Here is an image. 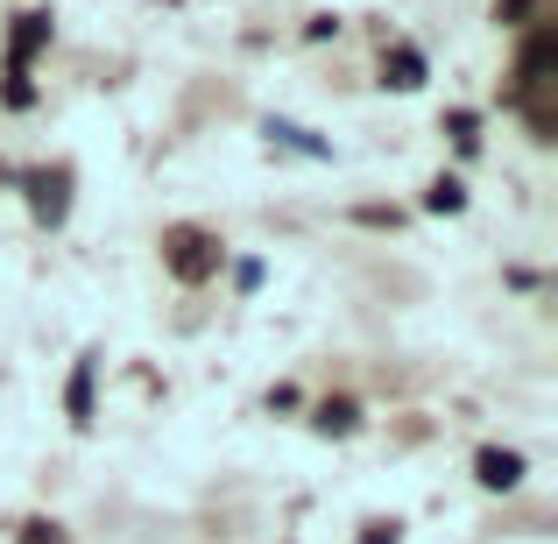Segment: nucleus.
I'll return each instance as SVG.
<instances>
[{
  "label": "nucleus",
  "mask_w": 558,
  "mask_h": 544,
  "mask_svg": "<svg viewBox=\"0 0 558 544\" xmlns=\"http://www.w3.org/2000/svg\"><path fill=\"white\" fill-rule=\"evenodd\" d=\"M551 57H558V36H551L545 22H531V36H523V50H517V71H509V78H517V85H509V107L537 128V142H551V107H545Z\"/></svg>",
  "instance_id": "nucleus-1"
},
{
  "label": "nucleus",
  "mask_w": 558,
  "mask_h": 544,
  "mask_svg": "<svg viewBox=\"0 0 558 544\" xmlns=\"http://www.w3.org/2000/svg\"><path fill=\"white\" fill-rule=\"evenodd\" d=\"M43 43H50V14L28 8L14 14V36H8V71H0V107H36V85H28V64L43 57Z\"/></svg>",
  "instance_id": "nucleus-2"
},
{
  "label": "nucleus",
  "mask_w": 558,
  "mask_h": 544,
  "mask_svg": "<svg viewBox=\"0 0 558 544\" xmlns=\"http://www.w3.org/2000/svg\"><path fill=\"white\" fill-rule=\"evenodd\" d=\"M163 262H170L178 283H205V276H219L227 247H219V233H205V227H170L163 233Z\"/></svg>",
  "instance_id": "nucleus-3"
},
{
  "label": "nucleus",
  "mask_w": 558,
  "mask_h": 544,
  "mask_svg": "<svg viewBox=\"0 0 558 544\" xmlns=\"http://www.w3.org/2000/svg\"><path fill=\"white\" fill-rule=\"evenodd\" d=\"M22 184H28V213H36L43 227H64V213H71V164L22 170Z\"/></svg>",
  "instance_id": "nucleus-4"
},
{
  "label": "nucleus",
  "mask_w": 558,
  "mask_h": 544,
  "mask_svg": "<svg viewBox=\"0 0 558 544\" xmlns=\"http://www.w3.org/2000/svg\"><path fill=\"white\" fill-rule=\"evenodd\" d=\"M523 474H531V467H523V452H517V446H481V452H474V481H481L488 495L523 488Z\"/></svg>",
  "instance_id": "nucleus-5"
},
{
  "label": "nucleus",
  "mask_w": 558,
  "mask_h": 544,
  "mask_svg": "<svg viewBox=\"0 0 558 544\" xmlns=\"http://www.w3.org/2000/svg\"><path fill=\"white\" fill-rule=\"evenodd\" d=\"M93 382H99V354H78V367H71V382H64L71 424H93Z\"/></svg>",
  "instance_id": "nucleus-6"
},
{
  "label": "nucleus",
  "mask_w": 558,
  "mask_h": 544,
  "mask_svg": "<svg viewBox=\"0 0 558 544\" xmlns=\"http://www.w3.org/2000/svg\"><path fill=\"white\" fill-rule=\"evenodd\" d=\"M381 85H396V93H417V85H424V57L410 50V43H396V50L381 57Z\"/></svg>",
  "instance_id": "nucleus-7"
},
{
  "label": "nucleus",
  "mask_w": 558,
  "mask_h": 544,
  "mask_svg": "<svg viewBox=\"0 0 558 544\" xmlns=\"http://www.w3.org/2000/svg\"><path fill=\"white\" fill-rule=\"evenodd\" d=\"M269 142H283V149L312 156V164H326V156H332V142H318L312 128H298V121H269Z\"/></svg>",
  "instance_id": "nucleus-8"
},
{
  "label": "nucleus",
  "mask_w": 558,
  "mask_h": 544,
  "mask_svg": "<svg viewBox=\"0 0 558 544\" xmlns=\"http://www.w3.org/2000/svg\"><path fill=\"white\" fill-rule=\"evenodd\" d=\"M354 424H361V403H354V396H326V403H318V432H326V438H347Z\"/></svg>",
  "instance_id": "nucleus-9"
},
{
  "label": "nucleus",
  "mask_w": 558,
  "mask_h": 544,
  "mask_svg": "<svg viewBox=\"0 0 558 544\" xmlns=\"http://www.w3.org/2000/svg\"><path fill=\"white\" fill-rule=\"evenodd\" d=\"M424 205H432V213H460V205H466V184H460V178H438Z\"/></svg>",
  "instance_id": "nucleus-10"
},
{
  "label": "nucleus",
  "mask_w": 558,
  "mask_h": 544,
  "mask_svg": "<svg viewBox=\"0 0 558 544\" xmlns=\"http://www.w3.org/2000/svg\"><path fill=\"white\" fill-rule=\"evenodd\" d=\"M446 128H452V142H460V149H466V156H474V149H481V135H474V128H481V121H474V113H452V121H446Z\"/></svg>",
  "instance_id": "nucleus-11"
},
{
  "label": "nucleus",
  "mask_w": 558,
  "mask_h": 544,
  "mask_svg": "<svg viewBox=\"0 0 558 544\" xmlns=\"http://www.w3.org/2000/svg\"><path fill=\"white\" fill-rule=\"evenodd\" d=\"M22 544H64V531H57V523H22Z\"/></svg>",
  "instance_id": "nucleus-12"
},
{
  "label": "nucleus",
  "mask_w": 558,
  "mask_h": 544,
  "mask_svg": "<svg viewBox=\"0 0 558 544\" xmlns=\"http://www.w3.org/2000/svg\"><path fill=\"white\" fill-rule=\"evenodd\" d=\"M495 14L502 22H531V0H495Z\"/></svg>",
  "instance_id": "nucleus-13"
},
{
  "label": "nucleus",
  "mask_w": 558,
  "mask_h": 544,
  "mask_svg": "<svg viewBox=\"0 0 558 544\" xmlns=\"http://www.w3.org/2000/svg\"><path fill=\"white\" fill-rule=\"evenodd\" d=\"M361 544H396V523H368V531H361Z\"/></svg>",
  "instance_id": "nucleus-14"
}]
</instances>
